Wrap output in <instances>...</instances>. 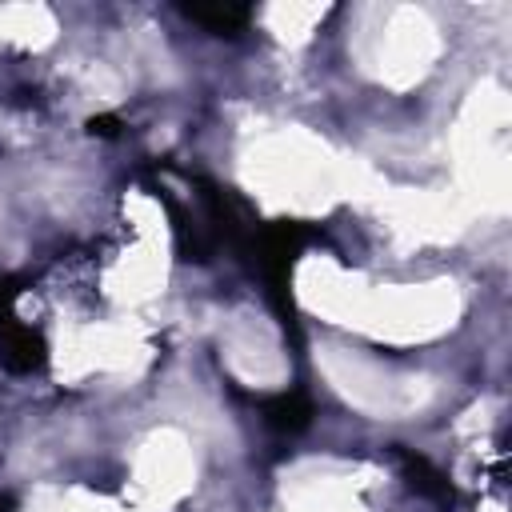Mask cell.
I'll use <instances>...</instances> for the list:
<instances>
[{"mask_svg":"<svg viewBox=\"0 0 512 512\" xmlns=\"http://www.w3.org/2000/svg\"><path fill=\"white\" fill-rule=\"evenodd\" d=\"M184 16L212 28V32H232L248 20V8H184Z\"/></svg>","mask_w":512,"mask_h":512,"instance_id":"obj_1","label":"cell"}]
</instances>
